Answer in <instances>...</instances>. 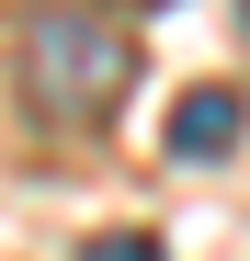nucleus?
Instances as JSON below:
<instances>
[{"label": "nucleus", "instance_id": "nucleus-2", "mask_svg": "<svg viewBox=\"0 0 250 261\" xmlns=\"http://www.w3.org/2000/svg\"><path fill=\"white\" fill-rule=\"evenodd\" d=\"M239 125H250V102L228 91V80H193V91L171 102V148H182V159H228Z\"/></svg>", "mask_w": 250, "mask_h": 261}, {"label": "nucleus", "instance_id": "nucleus-1", "mask_svg": "<svg viewBox=\"0 0 250 261\" xmlns=\"http://www.w3.org/2000/svg\"><path fill=\"white\" fill-rule=\"evenodd\" d=\"M12 91L57 137H103L137 91V34L114 23V0H34L12 23Z\"/></svg>", "mask_w": 250, "mask_h": 261}, {"label": "nucleus", "instance_id": "nucleus-4", "mask_svg": "<svg viewBox=\"0 0 250 261\" xmlns=\"http://www.w3.org/2000/svg\"><path fill=\"white\" fill-rule=\"evenodd\" d=\"M114 12H159V0H114Z\"/></svg>", "mask_w": 250, "mask_h": 261}, {"label": "nucleus", "instance_id": "nucleus-3", "mask_svg": "<svg viewBox=\"0 0 250 261\" xmlns=\"http://www.w3.org/2000/svg\"><path fill=\"white\" fill-rule=\"evenodd\" d=\"M80 261H171L148 227H103V239H80Z\"/></svg>", "mask_w": 250, "mask_h": 261}]
</instances>
